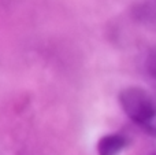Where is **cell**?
Here are the masks:
<instances>
[{"mask_svg":"<svg viewBox=\"0 0 156 155\" xmlns=\"http://www.w3.org/2000/svg\"><path fill=\"white\" fill-rule=\"evenodd\" d=\"M127 144L125 136L119 133H110L103 136L97 142V154L99 155H119Z\"/></svg>","mask_w":156,"mask_h":155,"instance_id":"obj_2","label":"cell"},{"mask_svg":"<svg viewBox=\"0 0 156 155\" xmlns=\"http://www.w3.org/2000/svg\"><path fill=\"white\" fill-rule=\"evenodd\" d=\"M145 67H147L148 74L156 81V49H155V51H152L151 54L148 55V58H147V63H145Z\"/></svg>","mask_w":156,"mask_h":155,"instance_id":"obj_3","label":"cell"},{"mask_svg":"<svg viewBox=\"0 0 156 155\" xmlns=\"http://www.w3.org/2000/svg\"><path fill=\"white\" fill-rule=\"evenodd\" d=\"M119 103L125 114L143 128H145L156 111L155 99L140 87H129L121 91Z\"/></svg>","mask_w":156,"mask_h":155,"instance_id":"obj_1","label":"cell"},{"mask_svg":"<svg viewBox=\"0 0 156 155\" xmlns=\"http://www.w3.org/2000/svg\"><path fill=\"white\" fill-rule=\"evenodd\" d=\"M145 129L148 133H151V135H155L156 136V111H155V114H154V117L149 120V122L145 125Z\"/></svg>","mask_w":156,"mask_h":155,"instance_id":"obj_4","label":"cell"}]
</instances>
